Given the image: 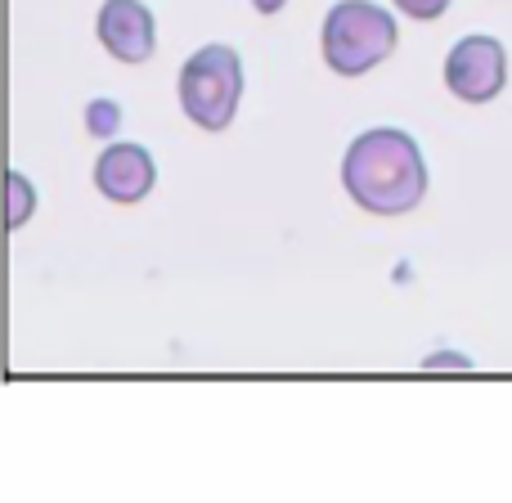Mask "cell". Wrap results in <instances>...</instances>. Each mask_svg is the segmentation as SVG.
<instances>
[{
	"label": "cell",
	"mask_w": 512,
	"mask_h": 503,
	"mask_svg": "<svg viewBox=\"0 0 512 503\" xmlns=\"http://www.w3.org/2000/svg\"><path fill=\"white\" fill-rule=\"evenodd\" d=\"M342 185L369 216H405L427 194V162L414 135L396 126H373L355 135L342 158Z\"/></svg>",
	"instance_id": "6da1fadb"
},
{
	"label": "cell",
	"mask_w": 512,
	"mask_h": 503,
	"mask_svg": "<svg viewBox=\"0 0 512 503\" xmlns=\"http://www.w3.org/2000/svg\"><path fill=\"white\" fill-rule=\"evenodd\" d=\"M396 41V14H387L373 0H337L324 14V32H319L324 63L337 77H364L396 50Z\"/></svg>",
	"instance_id": "7a4b0ae2"
},
{
	"label": "cell",
	"mask_w": 512,
	"mask_h": 503,
	"mask_svg": "<svg viewBox=\"0 0 512 503\" xmlns=\"http://www.w3.org/2000/svg\"><path fill=\"white\" fill-rule=\"evenodd\" d=\"M180 108L194 126L203 131H225L239 113V99H243V59L239 50L230 45H203L185 59L180 68Z\"/></svg>",
	"instance_id": "3957f363"
},
{
	"label": "cell",
	"mask_w": 512,
	"mask_h": 503,
	"mask_svg": "<svg viewBox=\"0 0 512 503\" xmlns=\"http://www.w3.org/2000/svg\"><path fill=\"white\" fill-rule=\"evenodd\" d=\"M508 81V54L495 36H463L445 54V86L463 104H490Z\"/></svg>",
	"instance_id": "277c9868"
},
{
	"label": "cell",
	"mask_w": 512,
	"mask_h": 503,
	"mask_svg": "<svg viewBox=\"0 0 512 503\" xmlns=\"http://www.w3.org/2000/svg\"><path fill=\"white\" fill-rule=\"evenodd\" d=\"M95 36L113 59L144 63L158 50V18L144 0H104L95 18Z\"/></svg>",
	"instance_id": "5b68a950"
},
{
	"label": "cell",
	"mask_w": 512,
	"mask_h": 503,
	"mask_svg": "<svg viewBox=\"0 0 512 503\" xmlns=\"http://www.w3.org/2000/svg\"><path fill=\"white\" fill-rule=\"evenodd\" d=\"M158 185V167L144 144H108L95 162V189L108 203H140Z\"/></svg>",
	"instance_id": "8992f818"
},
{
	"label": "cell",
	"mask_w": 512,
	"mask_h": 503,
	"mask_svg": "<svg viewBox=\"0 0 512 503\" xmlns=\"http://www.w3.org/2000/svg\"><path fill=\"white\" fill-rule=\"evenodd\" d=\"M117 126H122V108H117L113 99H90L86 131L95 135V140H108V135H117Z\"/></svg>",
	"instance_id": "52a82bcc"
},
{
	"label": "cell",
	"mask_w": 512,
	"mask_h": 503,
	"mask_svg": "<svg viewBox=\"0 0 512 503\" xmlns=\"http://www.w3.org/2000/svg\"><path fill=\"white\" fill-rule=\"evenodd\" d=\"M32 207H36L32 185H27L18 171H9V230H18V225L32 216Z\"/></svg>",
	"instance_id": "ba28073f"
},
{
	"label": "cell",
	"mask_w": 512,
	"mask_h": 503,
	"mask_svg": "<svg viewBox=\"0 0 512 503\" xmlns=\"http://www.w3.org/2000/svg\"><path fill=\"white\" fill-rule=\"evenodd\" d=\"M391 5L400 9V14H409V18H441L445 9H450V0H391Z\"/></svg>",
	"instance_id": "9c48e42d"
},
{
	"label": "cell",
	"mask_w": 512,
	"mask_h": 503,
	"mask_svg": "<svg viewBox=\"0 0 512 503\" xmlns=\"http://www.w3.org/2000/svg\"><path fill=\"white\" fill-rule=\"evenodd\" d=\"M423 369H472L468 355H427Z\"/></svg>",
	"instance_id": "30bf717a"
},
{
	"label": "cell",
	"mask_w": 512,
	"mask_h": 503,
	"mask_svg": "<svg viewBox=\"0 0 512 503\" xmlns=\"http://www.w3.org/2000/svg\"><path fill=\"white\" fill-rule=\"evenodd\" d=\"M283 5H288V0H252V9H256V14H279Z\"/></svg>",
	"instance_id": "8fae6325"
}]
</instances>
